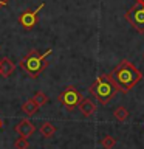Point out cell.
<instances>
[{
    "label": "cell",
    "mask_w": 144,
    "mask_h": 149,
    "mask_svg": "<svg viewBox=\"0 0 144 149\" xmlns=\"http://www.w3.org/2000/svg\"><path fill=\"white\" fill-rule=\"evenodd\" d=\"M110 76L115 81V84H116V87H118L119 92L127 93L143 79V73L139 72L130 61L123 59L113 68V72L110 73Z\"/></svg>",
    "instance_id": "cell-1"
},
{
    "label": "cell",
    "mask_w": 144,
    "mask_h": 149,
    "mask_svg": "<svg viewBox=\"0 0 144 149\" xmlns=\"http://www.w3.org/2000/svg\"><path fill=\"white\" fill-rule=\"evenodd\" d=\"M88 92L96 98V101H99V104L107 106L119 90H118V87H116L115 81L111 79L110 73H107V74L104 73V74H99V76L96 78V81L90 86Z\"/></svg>",
    "instance_id": "cell-2"
},
{
    "label": "cell",
    "mask_w": 144,
    "mask_h": 149,
    "mask_svg": "<svg viewBox=\"0 0 144 149\" xmlns=\"http://www.w3.org/2000/svg\"><path fill=\"white\" fill-rule=\"evenodd\" d=\"M51 53H53V50H51V48L45 50L44 53H39L37 50H30V51H28V53L20 59L19 65H20V68H22L30 78L36 79V78L45 70V67H46V58H48Z\"/></svg>",
    "instance_id": "cell-3"
},
{
    "label": "cell",
    "mask_w": 144,
    "mask_h": 149,
    "mask_svg": "<svg viewBox=\"0 0 144 149\" xmlns=\"http://www.w3.org/2000/svg\"><path fill=\"white\" fill-rule=\"evenodd\" d=\"M57 100L65 109L71 112V110L76 109V107L79 106V102L82 101V95L74 86H67L62 92L59 93Z\"/></svg>",
    "instance_id": "cell-4"
},
{
    "label": "cell",
    "mask_w": 144,
    "mask_h": 149,
    "mask_svg": "<svg viewBox=\"0 0 144 149\" xmlns=\"http://www.w3.org/2000/svg\"><path fill=\"white\" fill-rule=\"evenodd\" d=\"M125 20L138 33H144V5L136 3L125 13Z\"/></svg>",
    "instance_id": "cell-5"
},
{
    "label": "cell",
    "mask_w": 144,
    "mask_h": 149,
    "mask_svg": "<svg viewBox=\"0 0 144 149\" xmlns=\"http://www.w3.org/2000/svg\"><path fill=\"white\" fill-rule=\"evenodd\" d=\"M44 6H45V3L42 2L36 9H26V11H23L19 16V23L22 25V28L25 31H31L37 25V22H39V13Z\"/></svg>",
    "instance_id": "cell-6"
},
{
    "label": "cell",
    "mask_w": 144,
    "mask_h": 149,
    "mask_svg": "<svg viewBox=\"0 0 144 149\" xmlns=\"http://www.w3.org/2000/svg\"><path fill=\"white\" fill-rule=\"evenodd\" d=\"M14 130H16V132L20 135V137H23V138H30L31 135L34 134L36 126L33 124V121L26 120V118H23V120H20V121H19V123L16 124Z\"/></svg>",
    "instance_id": "cell-7"
},
{
    "label": "cell",
    "mask_w": 144,
    "mask_h": 149,
    "mask_svg": "<svg viewBox=\"0 0 144 149\" xmlns=\"http://www.w3.org/2000/svg\"><path fill=\"white\" fill-rule=\"evenodd\" d=\"M79 110H81V113L85 116H91L93 113L96 112V104H95V101L90 100V98H82V101L79 102Z\"/></svg>",
    "instance_id": "cell-8"
},
{
    "label": "cell",
    "mask_w": 144,
    "mask_h": 149,
    "mask_svg": "<svg viewBox=\"0 0 144 149\" xmlns=\"http://www.w3.org/2000/svg\"><path fill=\"white\" fill-rule=\"evenodd\" d=\"M16 67L17 65L14 64L11 59H8V58L0 59V76L2 78H9L14 72H16Z\"/></svg>",
    "instance_id": "cell-9"
},
{
    "label": "cell",
    "mask_w": 144,
    "mask_h": 149,
    "mask_svg": "<svg viewBox=\"0 0 144 149\" xmlns=\"http://www.w3.org/2000/svg\"><path fill=\"white\" fill-rule=\"evenodd\" d=\"M37 110H39V106H37V102L33 100V98L26 100V101L22 104V112H23V113H25L26 116L36 115V113H37Z\"/></svg>",
    "instance_id": "cell-10"
},
{
    "label": "cell",
    "mask_w": 144,
    "mask_h": 149,
    "mask_svg": "<svg viewBox=\"0 0 144 149\" xmlns=\"http://www.w3.org/2000/svg\"><path fill=\"white\" fill-rule=\"evenodd\" d=\"M40 134L44 135L45 138H50L53 137V135L56 134V126L53 123H50V121H44V123L40 124Z\"/></svg>",
    "instance_id": "cell-11"
},
{
    "label": "cell",
    "mask_w": 144,
    "mask_h": 149,
    "mask_svg": "<svg viewBox=\"0 0 144 149\" xmlns=\"http://www.w3.org/2000/svg\"><path fill=\"white\" fill-rule=\"evenodd\" d=\"M113 115H115V118L119 121V123H124L125 120L129 118V115H130V112L125 109L124 106H119V107H116L115 112H113Z\"/></svg>",
    "instance_id": "cell-12"
},
{
    "label": "cell",
    "mask_w": 144,
    "mask_h": 149,
    "mask_svg": "<svg viewBox=\"0 0 144 149\" xmlns=\"http://www.w3.org/2000/svg\"><path fill=\"white\" fill-rule=\"evenodd\" d=\"M116 144V140L111 137V135H105V137H102L101 140V146L104 149H113Z\"/></svg>",
    "instance_id": "cell-13"
},
{
    "label": "cell",
    "mask_w": 144,
    "mask_h": 149,
    "mask_svg": "<svg viewBox=\"0 0 144 149\" xmlns=\"http://www.w3.org/2000/svg\"><path fill=\"white\" fill-rule=\"evenodd\" d=\"M33 100H34V101L37 102V106H39V107H42V106H45L46 102L50 101V100H48V96H46V95H45L44 92H37L36 95L33 96Z\"/></svg>",
    "instance_id": "cell-14"
},
{
    "label": "cell",
    "mask_w": 144,
    "mask_h": 149,
    "mask_svg": "<svg viewBox=\"0 0 144 149\" xmlns=\"http://www.w3.org/2000/svg\"><path fill=\"white\" fill-rule=\"evenodd\" d=\"M14 146H16V149H30V143H28V138H17L16 143H14Z\"/></svg>",
    "instance_id": "cell-15"
},
{
    "label": "cell",
    "mask_w": 144,
    "mask_h": 149,
    "mask_svg": "<svg viewBox=\"0 0 144 149\" xmlns=\"http://www.w3.org/2000/svg\"><path fill=\"white\" fill-rule=\"evenodd\" d=\"M136 3H141V5H144V0H135Z\"/></svg>",
    "instance_id": "cell-16"
},
{
    "label": "cell",
    "mask_w": 144,
    "mask_h": 149,
    "mask_svg": "<svg viewBox=\"0 0 144 149\" xmlns=\"http://www.w3.org/2000/svg\"><path fill=\"white\" fill-rule=\"evenodd\" d=\"M0 129H2V120H0Z\"/></svg>",
    "instance_id": "cell-17"
},
{
    "label": "cell",
    "mask_w": 144,
    "mask_h": 149,
    "mask_svg": "<svg viewBox=\"0 0 144 149\" xmlns=\"http://www.w3.org/2000/svg\"><path fill=\"white\" fill-rule=\"evenodd\" d=\"M143 58H144V54H143Z\"/></svg>",
    "instance_id": "cell-18"
}]
</instances>
